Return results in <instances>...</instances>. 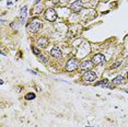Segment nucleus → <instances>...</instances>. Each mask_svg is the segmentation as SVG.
Here are the masks:
<instances>
[{
	"label": "nucleus",
	"mask_w": 128,
	"mask_h": 127,
	"mask_svg": "<svg viewBox=\"0 0 128 127\" xmlns=\"http://www.w3.org/2000/svg\"><path fill=\"white\" fill-rule=\"evenodd\" d=\"M127 79H128V72H127Z\"/></svg>",
	"instance_id": "6ab92c4d"
},
{
	"label": "nucleus",
	"mask_w": 128,
	"mask_h": 127,
	"mask_svg": "<svg viewBox=\"0 0 128 127\" xmlns=\"http://www.w3.org/2000/svg\"><path fill=\"white\" fill-rule=\"evenodd\" d=\"M35 2H36V3H39V0H35Z\"/></svg>",
	"instance_id": "a211bd4d"
},
{
	"label": "nucleus",
	"mask_w": 128,
	"mask_h": 127,
	"mask_svg": "<svg viewBox=\"0 0 128 127\" xmlns=\"http://www.w3.org/2000/svg\"><path fill=\"white\" fill-rule=\"evenodd\" d=\"M42 11H43V4L42 3H37L36 7L34 8V13H35V14H39Z\"/></svg>",
	"instance_id": "f8f14e48"
},
{
	"label": "nucleus",
	"mask_w": 128,
	"mask_h": 127,
	"mask_svg": "<svg viewBox=\"0 0 128 127\" xmlns=\"http://www.w3.org/2000/svg\"><path fill=\"white\" fill-rule=\"evenodd\" d=\"M26 14H27V8H26V7H23L22 9H21V12H20V16H21V23H22V24L25 22Z\"/></svg>",
	"instance_id": "1a4fd4ad"
},
{
	"label": "nucleus",
	"mask_w": 128,
	"mask_h": 127,
	"mask_svg": "<svg viewBox=\"0 0 128 127\" xmlns=\"http://www.w3.org/2000/svg\"><path fill=\"white\" fill-rule=\"evenodd\" d=\"M42 28V22L41 21H39L37 19H34L32 21V22L29 24V30L32 33H35V32H37L39 29Z\"/></svg>",
	"instance_id": "f03ea898"
},
{
	"label": "nucleus",
	"mask_w": 128,
	"mask_h": 127,
	"mask_svg": "<svg viewBox=\"0 0 128 127\" xmlns=\"http://www.w3.org/2000/svg\"><path fill=\"white\" fill-rule=\"evenodd\" d=\"M89 127H91V126H89Z\"/></svg>",
	"instance_id": "aec40b11"
},
{
	"label": "nucleus",
	"mask_w": 128,
	"mask_h": 127,
	"mask_svg": "<svg viewBox=\"0 0 128 127\" xmlns=\"http://www.w3.org/2000/svg\"><path fill=\"white\" fill-rule=\"evenodd\" d=\"M78 66H79L78 59L71 58L70 60L67 63V65H66V70H67V71H74V70H76L78 68Z\"/></svg>",
	"instance_id": "7ed1b4c3"
},
{
	"label": "nucleus",
	"mask_w": 128,
	"mask_h": 127,
	"mask_svg": "<svg viewBox=\"0 0 128 127\" xmlns=\"http://www.w3.org/2000/svg\"><path fill=\"white\" fill-rule=\"evenodd\" d=\"M107 82H109V80L107 79H104V80H102V81H100V82H97V83H95L96 86H105V87H107Z\"/></svg>",
	"instance_id": "4468645a"
},
{
	"label": "nucleus",
	"mask_w": 128,
	"mask_h": 127,
	"mask_svg": "<svg viewBox=\"0 0 128 127\" xmlns=\"http://www.w3.org/2000/svg\"><path fill=\"white\" fill-rule=\"evenodd\" d=\"M105 61V57H104V55L102 54H96L93 56L92 58V63L94 64V65H101V64H103Z\"/></svg>",
	"instance_id": "39448f33"
},
{
	"label": "nucleus",
	"mask_w": 128,
	"mask_h": 127,
	"mask_svg": "<svg viewBox=\"0 0 128 127\" xmlns=\"http://www.w3.org/2000/svg\"><path fill=\"white\" fill-rule=\"evenodd\" d=\"M39 59H41L42 61H44V63H46V61H47V60H46V58H45V57H42L41 55H39Z\"/></svg>",
	"instance_id": "f3484780"
},
{
	"label": "nucleus",
	"mask_w": 128,
	"mask_h": 127,
	"mask_svg": "<svg viewBox=\"0 0 128 127\" xmlns=\"http://www.w3.org/2000/svg\"><path fill=\"white\" fill-rule=\"evenodd\" d=\"M33 99H35V94L33 92H29V93H26L25 94V100H33Z\"/></svg>",
	"instance_id": "ddd939ff"
},
{
	"label": "nucleus",
	"mask_w": 128,
	"mask_h": 127,
	"mask_svg": "<svg viewBox=\"0 0 128 127\" xmlns=\"http://www.w3.org/2000/svg\"><path fill=\"white\" fill-rule=\"evenodd\" d=\"M92 66H93L92 60H91V61H90V60H84L83 63L80 65V68L82 70H86V69H91Z\"/></svg>",
	"instance_id": "6e6552de"
},
{
	"label": "nucleus",
	"mask_w": 128,
	"mask_h": 127,
	"mask_svg": "<svg viewBox=\"0 0 128 127\" xmlns=\"http://www.w3.org/2000/svg\"><path fill=\"white\" fill-rule=\"evenodd\" d=\"M96 79V73L91 71V70H88L86 72H84L83 75V80L84 81H88V82H93L94 80Z\"/></svg>",
	"instance_id": "20e7f679"
},
{
	"label": "nucleus",
	"mask_w": 128,
	"mask_h": 127,
	"mask_svg": "<svg viewBox=\"0 0 128 127\" xmlns=\"http://www.w3.org/2000/svg\"><path fill=\"white\" fill-rule=\"evenodd\" d=\"M123 80H124V78H123V76H117L116 78H114L113 79V84L114 86H117V84H119V83H122L123 82Z\"/></svg>",
	"instance_id": "9b49d317"
},
{
	"label": "nucleus",
	"mask_w": 128,
	"mask_h": 127,
	"mask_svg": "<svg viewBox=\"0 0 128 127\" xmlns=\"http://www.w3.org/2000/svg\"><path fill=\"white\" fill-rule=\"evenodd\" d=\"M120 65H122V61H117V63H116L115 65H113L112 68H113V69H115V68H117V67L120 66Z\"/></svg>",
	"instance_id": "dca6fc26"
},
{
	"label": "nucleus",
	"mask_w": 128,
	"mask_h": 127,
	"mask_svg": "<svg viewBox=\"0 0 128 127\" xmlns=\"http://www.w3.org/2000/svg\"><path fill=\"white\" fill-rule=\"evenodd\" d=\"M37 44H39V46H41V47H46V46H48V40L46 37H41L37 41Z\"/></svg>",
	"instance_id": "9d476101"
},
{
	"label": "nucleus",
	"mask_w": 128,
	"mask_h": 127,
	"mask_svg": "<svg viewBox=\"0 0 128 127\" xmlns=\"http://www.w3.org/2000/svg\"><path fill=\"white\" fill-rule=\"evenodd\" d=\"M82 1L81 0H77V1H74V3H71L70 4V9L74 12H79L82 10Z\"/></svg>",
	"instance_id": "423d86ee"
},
{
	"label": "nucleus",
	"mask_w": 128,
	"mask_h": 127,
	"mask_svg": "<svg viewBox=\"0 0 128 127\" xmlns=\"http://www.w3.org/2000/svg\"><path fill=\"white\" fill-rule=\"evenodd\" d=\"M50 55L53 56V57H61V55H62V53H61L60 51V48L58 47V46H55V47L51 48V51H50Z\"/></svg>",
	"instance_id": "0eeeda50"
},
{
	"label": "nucleus",
	"mask_w": 128,
	"mask_h": 127,
	"mask_svg": "<svg viewBox=\"0 0 128 127\" xmlns=\"http://www.w3.org/2000/svg\"><path fill=\"white\" fill-rule=\"evenodd\" d=\"M45 19L49 21V22H54L55 20L57 19V13L55 11V9L50 8V9H47L46 12H45Z\"/></svg>",
	"instance_id": "f257e3e1"
},
{
	"label": "nucleus",
	"mask_w": 128,
	"mask_h": 127,
	"mask_svg": "<svg viewBox=\"0 0 128 127\" xmlns=\"http://www.w3.org/2000/svg\"><path fill=\"white\" fill-rule=\"evenodd\" d=\"M32 51H33V53H35L37 56H39L41 55V52H39V48H36V47H32Z\"/></svg>",
	"instance_id": "2eb2a0df"
}]
</instances>
